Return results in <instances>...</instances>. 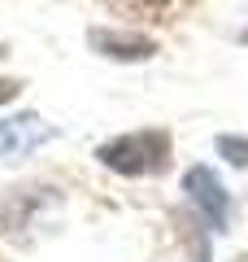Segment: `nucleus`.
<instances>
[{
    "label": "nucleus",
    "instance_id": "nucleus-6",
    "mask_svg": "<svg viewBox=\"0 0 248 262\" xmlns=\"http://www.w3.org/2000/svg\"><path fill=\"white\" fill-rule=\"evenodd\" d=\"M218 153L231 166H248V140H239V136H218Z\"/></svg>",
    "mask_w": 248,
    "mask_h": 262
},
{
    "label": "nucleus",
    "instance_id": "nucleus-3",
    "mask_svg": "<svg viewBox=\"0 0 248 262\" xmlns=\"http://www.w3.org/2000/svg\"><path fill=\"white\" fill-rule=\"evenodd\" d=\"M44 140H48V122H39L35 114H18V118L0 122V158H27Z\"/></svg>",
    "mask_w": 248,
    "mask_h": 262
},
{
    "label": "nucleus",
    "instance_id": "nucleus-4",
    "mask_svg": "<svg viewBox=\"0 0 248 262\" xmlns=\"http://www.w3.org/2000/svg\"><path fill=\"white\" fill-rule=\"evenodd\" d=\"M92 48L105 57H118V61H144L157 53L153 39L144 35H127V31H92Z\"/></svg>",
    "mask_w": 248,
    "mask_h": 262
},
{
    "label": "nucleus",
    "instance_id": "nucleus-5",
    "mask_svg": "<svg viewBox=\"0 0 248 262\" xmlns=\"http://www.w3.org/2000/svg\"><path fill=\"white\" fill-rule=\"evenodd\" d=\"M127 9H135V13H144V18H157V22H170L183 5H192V0H122Z\"/></svg>",
    "mask_w": 248,
    "mask_h": 262
},
{
    "label": "nucleus",
    "instance_id": "nucleus-2",
    "mask_svg": "<svg viewBox=\"0 0 248 262\" xmlns=\"http://www.w3.org/2000/svg\"><path fill=\"white\" fill-rule=\"evenodd\" d=\"M183 192L201 206L205 223H209L213 232H227V223H231V196H227V188L218 184V175H213L209 166H192V170H187V175H183Z\"/></svg>",
    "mask_w": 248,
    "mask_h": 262
},
{
    "label": "nucleus",
    "instance_id": "nucleus-1",
    "mask_svg": "<svg viewBox=\"0 0 248 262\" xmlns=\"http://www.w3.org/2000/svg\"><path fill=\"white\" fill-rule=\"evenodd\" d=\"M96 158L118 175H161L170 166V136L165 131H135V136H118V140L101 144Z\"/></svg>",
    "mask_w": 248,
    "mask_h": 262
},
{
    "label": "nucleus",
    "instance_id": "nucleus-7",
    "mask_svg": "<svg viewBox=\"0 0 248 262\" xmlns=\"http://www.w3.org/2000/svg\"><path fill=\"white\" fill-rule=\"evenodd\" d=\"M18 92H22V83H13V79H0V105H5V101H13Z\"/></svg>",
    "mask_w": 248,
    "mask_h": 262
},
{
    "label": "nucleus",
    "instance_id": "nucleus-8",
    "mask_svg": "<svg viewBox=\"0 0 248 262\" xmlns=\"http://www.w3.org/2000/svg\"><path fill=\"white\" fill-rule=\"evenodd\" d=\"M244 44H248V31H244Z\"/></svg>",
    "mask_w": 248,
    "mask_h": 262
}]
</instances>
